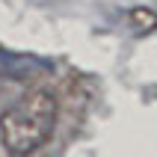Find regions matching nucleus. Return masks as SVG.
I'll return each instance as SVG.
<instances>
[{
    "label": "nucleus",
    "mask_w": 157,
    "mask_h": 157,
    "mask_svg": "<svg viewBox=\"0 0 157 157\" xmlns=\"http://www.w3.org/2000/svg\"><path fill=\"white\" fill-rule=\"evenodd\" d=\"M56 95L48 89H33L9 104L0 116V140L12 157H27L51 140L56 124Z\"/></svg>",
    "instance_id": "1"
},
{
    "label": "nucleus",
    "mask_w": 157,
    "mask_h": 157,
    "mask_svg": "<svg viewBox=\"0 0 157 157\" xmlns=\"http://www.w3.org/2000/svg\"><path fill=\"white\" fill-rule=\"evenodd\" d=\"M128 21H131V27L136 33H151L157 27V12L154 9H145V6H133L128 12Z\"/></svg>",
    "instance_id": "2"
}]
</instances>
